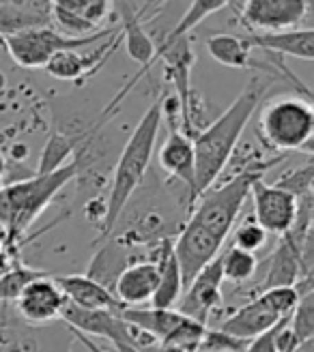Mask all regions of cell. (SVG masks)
I'll use <instances>...</instances> for the list:
<instances>
[{
	"label": "cell",
	"mask_w": 314,
	"mask_h": 352,
	"mask_svg": "<svg viewBox=\"0 0 314 352\" xmlns=\"http://www.w3.org/2000/svg\"><path fill=\"white\" fill-rule=\"evenodd\" d=\"M280 160L282 155L267 162L256 157L241 172L233 174L231 181L207 189L194 202L177 239H172V250L181 267L185 288L209 262L220 256L235 221L241 215L243 204L250 198L252 185L263 179L269 168L280 164Z\"/></svg>",
	"instance_id": "6da1fadb"
},
{
	"label": "cell",
	"mask_w": 314,
	"mask_h": 352,
	"mask_svg": "<svg viewBox=\"0 0 314 352\" xmlns=\"http://www.w3.org/2000/svg\"><path fill=\"white\" fill-rule=\"evenodd\" d=\"M273 82L275 78L265 74L254 76L229 108L191 140V144H194V164H196L194 202L207 189L216 187L218 179L233 160L237 144L243 135V129H246L250 118L258 110V105L265 101V95Z\"/></svg>",
	"instance_id": "7a4b0ae2"
},
{
	"label": "cell",
	"mask_w": 314,
	"mask_h": 352,
	"mask_svg": "<svg viewBox=\"0 0 314 352\" xmlns=\"http://www.w3.org/2000/svg\"><path fill=\"white\" fill-rule=\"evenodd\" d=\"M78 166L69 162L65 168L52 174H34L26 181H17L0 187V228L5 230V258L20 260L24 232L41 217L59 193L76 179Z\"/></svg>",
	"instance_id": "3957f363"
},
{
	"label": "cell",
	"mask_w": 314,
	"mask_h": 352,
	"mask_svg": "<svg viewBox=\"0 0 314 352\" xmlns=\"http://www.w3.org/2000/svg\"><path fill=\"white\" fill-rule=\"evenodd\" d=\"M162 120H164L162 108H160V99H157L143 114V118L138 120L136 129L127 138L123 148H121L116 164H114V172H112L110 191L106 196V219H103L97 241H103L112 234L123 208L134 198L136 189L145 183L153 153H155L157 135H160Z\"/></svg>",
	"instance_id": "277c9868"
},
{
	"label": "cell",
	"mask_w": 314,
	"mask_h": 352,
	"mask_svg": "<svg viewBox=\"0 0 314 352\" xmlns=\"http://www.w3.org/2000/svg\"><path fill=\"white\" fill-rule=\"evenodd\" d=\"M256 135L267 151L278 155L306 153L312 157L314 108L304 95H278L258 105Z\"/></svg>",
	"instance_id": "5b68a950"
},
{
	"label": "cell",
	"mask_w": 314,
	"mask_h": 352,
	"mask_svg": "<svg viewBox=\"0 0 314 352\" xmlns=\"http://www.w3.org/2000/svg\"><path fill=\"white\" fill-rule=\"evenodd\" d=\"M297 301H300V292L295 290V286L263 290L252 301L237 307L220 324V331L231 333V336L241 340H254L260 333L273 329L282 318L291 316Z\"/></svg>",
	"instance_id": "8992f818"
},
{
	"label": "cell",
	"mask_w": 314,
	"mask_h": 352,
	"mask_svg": "<svg viewBox=\"0 0 314 352\" xmlns=\"http://www.w3.org/2000/svg\"><path fill=\"white\" fill-rule=\"evenodd\" d=\"M114 34L112 28H103L89 37H67L59 32L54 26H41L15 32L11 37H3V43L13 58L15 65L24 69H43L52 54L61 50H80L86 45H93L101 39H110Z\"/></svg>",
	"instance_id": "52a82bcc"
},
{
	"label": "cell",
	"mask_w": 314,
	"mask_h": 352,
	"mask_svg": "<svg viewBox=\"0 0 314 352\" xmlns=\"http://www.w3.org/2000/svg\"><path fill=\"white\" fill-rule=\"evenodd\" d=\"M74 331L63 320L30 327L15 316L11 303H0V352H72Z\"/></svg>",
	"instance_id": "ba28073f"
},
{
	"label": "cell",
	"mask_w": 314,
	"mask_h": 352,
	"mask_svg": "<svg viewBox=\"0 0 314 352\" xmlns=\"http://www.w3.org/2000/svg\"><path fill=\"white\" fill-rule=\"evenodd\" d=\"M310 13V0H243L239 20L250 32L300 28Z\"/></svg>",
	"instance_id": "9c48e42d"
},
{
	"label": "cell",
	"mask_w": 314,
	"mask_h": 352,
	"mask_svg": "<svg viewBox=\"0 0 314 352\" xmlns=\"http://www.w3.org/2000/svg\"><path fill=\"white\" fill-rule=\"evenodd\" d=\"M67 298L50 273L32 279L11 303L15 316L30 327H48L61 320Z\"/></svg>",
	"instance_id": "30bf717a"
},
{
	"label": "cell",
	"mask_w": 314,
	"mask_h": 352,
	"mask_svg": "<svg viewBox=\"0 0 314 352\" xmlns=\"http://www.w3.org/2000/svg\"><path fill=\"white\" fill-rule=\"evenodd\" d=\"M52 26L67 37H89L108 22L114 0H50Z\"/></svg>",
	"instance_id": "8fae6325"
},
{
	"label": "cell",
	"mask_w": 314,
	"mask_h": 352,
	"mask_svg": "<svg viewBox=\"0 0 314 352\" xmlns=\"http://www.w3.org/2000/svg\"><path fill=\"white\" fill-rule=\"evenodd\" d=\"M118 15H121V24H123V28H121V37L125 39V50H127V56L140 65V69H138V74L129 80L127 86L121 88V93L106 105V114L110 112H116L118 103L123 101V97L132 91V88L138 84V80H140L149 69L155 65V41L149 37V32L145 30L143 26V17L138 15V11L127 3H123V0H118Z\"/></svg>",
	"instance_id": "7c38bea8"
},
{
	"label": "cell",
	"mask_w": 314,
	"mask_h": 352,
	"mask_svg": "<svg viewBox=\"0 0 314 352\" xmlns=\"http://www.w3.org/2000/svg\"><path fill=\"white\" fill-rule=\"evenodd\" d=\"M250 198L254 202L252 219L267 234L284 236L291 230L295 215H297V198L280 187L265 183L263 179H258L252 185Z\"/></svg>",
	"instance_id": "4fadbf2b"
},
{
	"label": "cell",
	"mask_w": 314,
	"mask_h": 352,
	"mask_svg": "<svg viewBox=\"0 0 314 352\" xmlns=\"http://www.w3.org/2000/svg\"><path fill=\"white\" fill-rule=\"evenodd\" d=\"M222 286H224V277H222V262L218 256L191 279V284L183 290L174 309L191 320L207 324L209 318H211V314L222 305V298H224Z\"/></svg>",
	"instance_id": "5bb4252c"
},
{
	"label": "cell",
	"mask_w": 314,
	"mask_h": 352,
	"mask_svg": "<svg viewBox=\"0 0 314 352\" xmlns=\"http://www.w3.org/2000/svg\"><path fill=\"white\" fill-rule=\"evenodd\" d=\"M157 164L170 176L185 187L187 206H194V189H196V164H194V144L181 129H168V135L157 151Z\"/></svg>",
	"instance_id": "9a60e30c"
},
{
	"label": "cell",
	"mask_w": 314,
	"mask_h": 352,
	"mask_svg": "<svg viewBox=\"0 0 314 352\" xmlns=\"http://www.w3.org/2000/svg\"><path fill=\"white\" fill-rule=\"evenodd\" d=\"M138 260H147V250L129 248V245L121 243L118 239L108 236V239H103V245L93 256L84 275L112 292L118 275L123 273L132 262H138Z\"/></svg>",
	"instance_id": "2e32d148"
},
{
	"label": "cell",
	"mask_w": 314,
	"mask_h": 352,
	"mask_svg": "<svg viewBox=\"0 0 314 352\" xmlns=\"http://www.w3.org/2000/svg\"><path fill=\"white\" fill-rule=\"evenodd\" d=\"M205 47L216 63L231 67V69H256L258 74H265L278 80V69L267 58V63H260L252 56V47L246 37H239L233 32H213L205 39Z\"/></svg>",
	"instance_id": "e0dca14e"
},
{
	"label": "cell",
	"mask_w": 314,
	"mask_h": 352,
	"mask_svg": "<svg viewBox=\"0 0 314 352\" xmlns=\"http://www.w3.org/2000/svg\"><path fill=\"white\" fill-rule=\"evenodd\" d=\"M160 284V269L151 260H138L118 275L112 294L123 307H143L151 303V298Z\"/></svg>",
	"instance_id": "ac0fdd59"
},
{
	"label": "cell",
	"mask_w": 314,
	"mask_h": 352,
	"mask_svg": "<svg viewBox=\"0 0 314 352\" xmlns=\"http://www.w3.org/2000/svg\"><path fill=\"white\" fill-rule=\"evenodd\" d=\"M250 47H258L273 56H293L310 63L314 58V30L312 26H300L280 32H248Z\"/></svg>",
	"instance_id": "d6986e66"
},
{
	"label": "cell",
	"mask_w": 314,
	"mask_h": 352,
	"mask_svg": "<svg viewBox=\"0 0 314 352\" xmlns=\"http://www.w3.org/2000/svg\"><path fill=\"white\" fill-rule=\"evenodd\" d=\"M56 281V286L65 294L67 303H72L82 309L93 311H121L123 305L118 303V298L103 288L97 281L89 279L86 275H52Z\"/></svg>",
	"instance_id": "ffe728a7"
},
{
	"label": "cell",
	"mask_w": 314,
	"mask_h": 352,
	"mask_svg": "<svg viewBox=\"0 0 314 352\" xmlns=\"http://www.w3.org/2000/svg\"><path fill=\"white\" fill-rule=\"evenodd\" d=\"M265 264L267 273L258 286L260 292L271 288H291L302 279V250L289 236H280Z\"/></svg>",
	"instance_id": "44dd1931"
},
{
	"label": "cell",
	"mask_w": 314,
	"mask_h": 352,
	"mask_svg": "<svg viewBox=\"0 0 314 352\" xmlns=\"http://www.w3.org/2000/svg\"><path fill=\"white\" fill-rule=\"evenodd\" d=\"M116 314L121 320L149 333L151 338L157 340V344L183 320V314H179L177 309H157V307H123Z\"/></svg>",
	"instance_id": "7402d4cb"
},
{
	"label": "cell",
	"mask_w": 314,
	"mask_h": 352,
	"mask_svg": "<svg viewBox=\"0 0 314 352\" xmlns=\"http://www.w3.org/2000/svg\"><path fill=\"white\" fill-rule=\"evenodd\" d=\"M76 153V142L67 133L54 131L50 133L48 142L43 144L41 157H39V166L34 168L37 174H52L69 164V160H74Z\"/></svg>",
	"instance_id": "603a6c76"
},
{
	"label": "cell",
	"mask_w": 314,
	"mask_h": 352,
	"mask_svg": "<svg viewBox=\"0 0 314 352\" xmlns=\"http://www.w3.org/2000/svg\"><path fill=\"white\" fill-rule=\"evenodd\" d=\"M229 3H233V0H191V5L187 7L181 20L177 22V26H174L160 43H170L179 37H185V34H189L198 24H202L207 17H211L213 13L222 11L224 7H229Z\"/></svg>",
	"instance_id": "cb8c5ba5"
},
{
	"label": "cell",
	"mask_w": 314,
	"mask_h": 352,
	"mask_svg": "<svg viewBox=\"0 0 314 352\" xmlns=\"http://www.w3.org/2000/svg\"><path fill=\"white\" fill-rule=\"evenodd\" d=\"M220 262L222 277L224 281H231V284H246L258 271V258L250 252L233 248V245L220 254Z\"/></svg>",
	"instance_id": "d4e9b609"
},
{
	"label": "cell",
	"mask_w": 314,
	"mask_h": 352,
	"mask_svg": "<svg viewBox=\"0 0 314 352\" xmlns=\"http://www.w3.org/2000/svg\"><path fill=\"white\" fill-rule=\"evenodd\" d=\"M41 26H52V15L24 11V9L7 7V5L0 7V39L11 37V34H15V32L41 28Z\"/></svg>",
	"instance_id": "484cf974"
},
{
	"label": "cell",
	"mask_w": 314,
	"mask_h": 352,
	"mask_svg": "<svg viewBox=\"0 0 314 352\" xmlns=\"http://www.w3.org/2000/svg\"><path fill=\"white\" fill-rule=\"evenodd\" d=\"M207 329H209L207 324L183 316V320L174 327L157 346H160V350L174 348V350H183V352H198V346L205 338Z\"/></svg>",
	"instance_id": "4316f807"
},
{
	"label": "cell",
	"mask_w": 314,
	"mask_h": 352,
	"mask_svg": "<svg viewBox=\"0 0 314 352\" xmlns=\"http://www.w3.org/2000/svg\"><path fill=\"white\" fill-rule=\"evenodd\" d=\"M43 275H48V273L41 269H34V267H26L22 262L5 269L0 273V303H13L32 279L43 277Z\"/></svg>",
	"instance_id": "83f0119b"
},
{
	"label": "cell",
	"mask_w": 314,
	"mask_h": 352,
	"mask_svg": "<svg viewBox=\"0 0 314 352\" xmlns=\"http://www.w3.org/2000/svg\"><path fill=\"white\" fill-rule=\"evenodd\" d=\"M289 329L295 333V338L302 344L312 342L314 338V290L300 296L297 305L291 311Z\"/></svg>",
	"instance_id": "f1b7e54d"
},
{
	"label": "cell",
	"mask_w": 314,
	"mask_h": 352,
	"mask_svg": "<svg viewBox=\"0 0 314 352\" xmlns=\"http://www.w3.org/2000/svg\"><path fill=\"white\" fill-rule=\"evenodd\" d=\"M312 183H314V164H312V157H308L306 166L286 172L282 179H278L271 185L289 191L291 196H295V198H302V196L312 193Z\"/></svg>",
	"instance_id": "f546056e"
},
{
	"label": "cell",
	"mask_w": 314,
	"mask_h": 352,
	"mask_svg": "<svg viewBox=\"0 0 314 352\" xmlns=\"http://www.w3.org/2000/svg\"><path fill=\"white\" fill-rule=\"evenodd\" d=\"M233 248H239L243 252L256 254L258 250H263V245L267 243V232L260 228L254 219L241 221L237 228H233Z\"/></svg>",
	"instance_id": "4dcf8cb0"
},
{
	"label": "cell",
	"mask_w": 314,
	"mask_h": 352,
	"mask_svg": "<svg viewBox=\"0 0 314 352\" xmlns=\"http://www.w3.org/2000/svg\"><path fill=\"white\" fill-rule=\"evenodd\" d=\"M248 344H250V340L235 338L231 333H224L220 329H207L198 350H202V352H246Z\"/></svg>",
	"instance_id": "1f68e13d"
},
{
	"label": "cell",
	"mask_w": 314,
	"mask_h": 352,
	"mask_svg": "<svg viewBox=\"0 0 314 352\" xmlns=\"http://www.w3.org/2000/svg\"><path fill=\"white\" fill-rule=\"evenodd\" d=\"M246 352H278V346H275V327L260 333L254 340H250Z\"/></svg>",
	"instance_id": "d6a6232c"
},
{
	"label": "cell",
	"mask_w": 314,
	"mask_h": 352,
	"mask_svg": "<svg viewBox=\"0 0 314 352\" xmlns=\"http://www.w3.org/2000/svg\"><path fill=\"white\" fill-rule=\"evenodd\" d=\"M17 7L24 11H34V13H48L52 11V3L50 0H0V7Z\"/></svg>",
	"instance_id": "836d02e7"
},
{
	"label": "cell",
	"mask_w": 314,
	"mask_h": 352,
	"mask_svg": "<svg viewBox=\"0 0 314 352\" xmlns=\"http://www.w3.org/2000/svg\"><path fill=\"white\" fill-rule=\"evenodd\" d=\"M7 168H9V160H7V155L0 151V185L7 179Z\"/></svg>",
	"instance_id": "e575fe53"
},
{
	"label": "cell",
	"mask_w": 314,
	"mask_h": 352,
	"mask_svg": "<svg viewBox=\"0 0 314 352\" xmlns=\"http://www.w3.org/2000/svg\"><path fill=\"white\" fill-rule=\"evenodd\" d=\"M112 346H114L116 352H143V350H138V348H134V346H129V344H123V342H116V344H112Z\"/></svg>",
	"instance_id": "d590c367"
},
{
	"label": "cell",
	"mask_w": 314,
	"mask_h": 352,
	"mask_svg": "<svg viewBox=\"0 0 314 352\" xmlns=\"http://www.w3.org/2000/svg\"><path fill=\"white\" fill-rule=\"evenodd\" d=\"M157 3H160V0H147V3H145V5H143L140 9H136V11H138V15H140V17H145V13H147V11H149L151 7H155Z\"/></svg>",
	"instance_id": "8d00e7d4"
},
{
	"label": "cell",
	"mask_w": 314,
	"mask_h": 352,
	"mask_svg": "<svg viewBox=\"0 0 314 352\" xmlns=\"http://www.w3.org/2000/svg\"><path fill=\"white\" fill-rule=\"evenodd\" d=\"M3 258H5V239L0 234V269H3Z\"/></svg>",
	"instance_id": "74e56055"
},
{
	"label": "cell",
	"mask_w": 314,
	"mask_h": 352,
	"mask_svg": "<svg viewBox=\"0 0 314 352\" xmlns=\"http://www.w3.org/2000/svg\"><path fill=\"white\" fill-rule=\"evenodd\" d=\"M3 88H5V76L0 74V91H3Z\"/></svg>",
	"instance_id": "f35d334b"
},
{
	"label": "cell",
	"mask_w": 314,
	"mask_h": 352,
	"mask_svg": "<svg viewBox=\"0 0 314 352\" xmlns=\"http://www.w3.org/2000/svg\"><path fill=\"white\" fill-rule=\"evenodd\" d=\"M91 352H101V350H99V348H97V346H95V348H93V350H91Z\"/></svg>",
	"instance_id": "ab89813d"
}]
</instances>
